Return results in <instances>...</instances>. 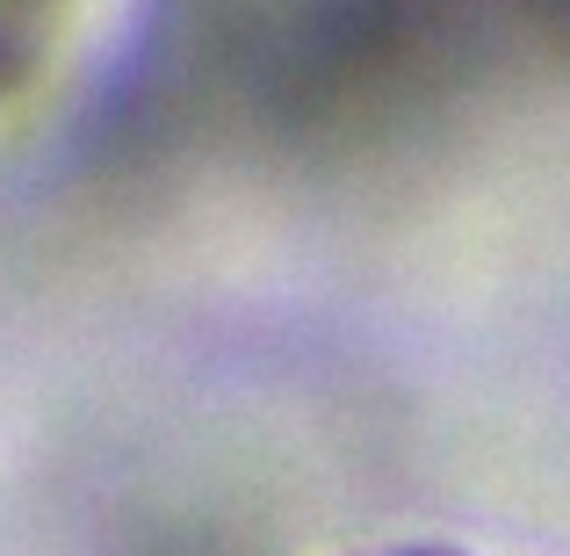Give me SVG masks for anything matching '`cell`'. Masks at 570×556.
Instances as JSON below:
<instances>
[{
  "label": "cell",
  "instance_id": "obj_1",
  "mask_svg": "<svg viewBox=\"0 0 570 556\" xmlns=\"http://www.w3.org/2000/svg\"><path fill=\"white\" fill-rule=\"evenodd\" d=\"M383 556H448V549H383Z\"/></svg>",
  "mask_w": 570,
  "mask_h": 556
}]
</instances>
